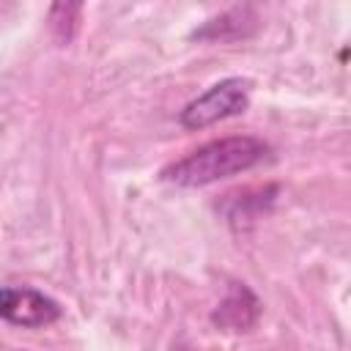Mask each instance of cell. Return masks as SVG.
I'll return each instance as SVG.
<instances>
[{
	"label": "cell",
	"instance_id": "cell-1",
	"mask_svg": "<svg viewBox=\"0 0 351 351\" xmlns=\"http://www.w3.org/2000/svg\"><path fill=\"white\" fill-rule=\"evenodd\" d=\"M266 154H269V145L258 137H247V134L222 137V140H211V143L200 145L197 151H192L189 156L178 159L162 176L178 186H206L219 178H228V176L255 167L258 162L266 159Z\"/></svg>",
	"mask_w": 351,
	"mask_h": 351
},
{
	"label": "cell",
	"instance_id": "cell-3",
	"mask_svg": "<svg viewBox=\"0 0 351 351\" xmlns=\"http://www.w3.org/2000/svg\"><path fill=\"white\" fill-rule=\"evenodd\" d=\"M0 318L16 326H47L60 318V304L36 288H0Z\"/></svg>",
	"mask_w": 351,
	"mask_h": 351
},
{
	"label": "cell",
	"instance_id": "cell-4",
	"mask_svg": "<svg viewBox=\"0 0 351 351\" xmlns=\"http://www.w3.org/2000/svg\"><path fill=\"white\" fill-rule=\"evenodd\" d=\"M261 307H258V299L250 288L244 285H233L225 296V302L217 307V313L211 315L214 324L225 326V329H233V332H244L255 324Z\"/></svg>",
	"mask_w": 351,
	"mask_h": 351
},
{
	"label": "cell",
	"instance_id": "cell-2",
	"mask_svg": "<svg viewBox=\"0 0 351 351\" xmlns=\"http://www.w3.org/2000/svg\"><path fill=\"white\" fill-rule=\"evenodd\" d=\"M250 104L247 96V80L239 77H228L217 85H211L206 93H200L197 99H192L184 110H181V123L186 129H206L217 121H225L230 115L244 112Z\"/></svg>",
	"mask_w": 351,
	"mask_h": 351
}]
</instances>
